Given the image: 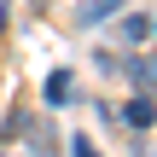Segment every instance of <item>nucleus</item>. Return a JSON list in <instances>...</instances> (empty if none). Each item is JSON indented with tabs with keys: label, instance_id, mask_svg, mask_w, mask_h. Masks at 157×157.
Masks as SVG:
<instances>
[{
	"label": "nucleus",
	"instance_id": "1",
	"mask_svg": "<svg viewBox=\"0 0 157 157\" xmlns=\"http://www.w3.org/2000/svg\"><path fill=\"white\" fill-rule=\"evenodd\" d=\"M122 70H128V76H134V82H140V87L157 99V58H128Z\"/></svg>",
	"mask_w": 157,
	"mask_h": 157
},
{
	"label": "nucleus",
	"instance_id": "2",
	"mask_svg": "<svg viewBox=\"0 0 157 157\" xmlns=\"http://www.w3.org/2000/svg\"><path fill=\"white\" fill-rule=\"evenodd\" d=\"M122 117H128L134 128H151V122H157V99H128V111H122Z\"/></svg>",
	"mask_w": 157,
	"mask_h": 157
},
{
	"label": "nucleus",
	"instance_id": "3",
	"mask_svg": "<svg viewBox=\"0 0 157 157\" xmlns=\"http://www.w3.org/2000/svg\"><path fill=\"white\" fill-rule=\"evenodd\" d=\"M47 105H70V70L47 76Z\"/></svg>",
	"mask_w": 157,
	"mask_h": 157
},
{
	"label": "nucleus",
	"instance_id": "4",
	"mask_svg": "<svg viewBox=\"0 0 157 157\" xmlns=\"http://www.w3.org/2000/svg\"><path fill=\"white\" fill-rule=\"evenodd\" d=\"M146 35H151L146 17H122V41H146Z\"/></svg>",
	"mask_w": 157,
	"mask_h": 157
},
{
	"label": "nucleus",
	"instance_id": "5",
	"mask_svg": "<svg viewBox=\"0 0 157 157\" xmlns=\"http://www.w3.org/2000/svg\"><path fill=\"white\" fill-rule=\"evenodd\" d=\"M117 6H122V0H93V12H87V17H111Z\"/></svg>",
	"mask_w": 157,
	"mask_h": 157
},
{
	"label": "nucleus",
	"instance_id": "6",
	"mask_svg": "<svg viewBox=\"0 0 157 157\" xmlns=\"http://www.w3.org/2000/svg\"><path fill=\"white\" fill-rule=\"evenodd\" d=\"M70 151H76V157H99V151H93V140H82V134L70 140Z\"/></svg>",
	"mask_w": 157,
	"mask_h": 157
}]
</instances>
